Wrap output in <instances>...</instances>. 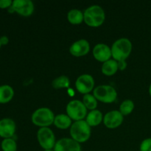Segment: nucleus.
Returning a JSON list of instances; mask_svg holds the SVG:
<instances>
[{
  "mask_svg": "<svg viewBox=\"0 0 151 151\" xmlns=\"http://www.w3.org/2000/svg\"><path fill=\"white\" fill-rule=\"evenodd\" d=\"M103 120V116L101 111L99 110L91 111L87 114L86 117V121L90 127H96L101 123Z\"/></svg>",
  "mask_w": 151,
  "mask_h": 151,
  "instance_id": "nucleus-16",
  "label": "nucleus"
},
{
  "mask_svg": "<svg viewBox=\"0 0 151 151\" xmlns=\"http://www.w3.org/2000/svg\"><path fill=\"white\" fill-rule=\"evenodd\" d=\"M102 72L106 76H112L115 75L119 70L118 69V63L114 59H110L103 63L101 68Z\"/></svg>",
  "mask_w": 151,
  "mask_h": 151,
  "instance_id": "nucleus-17",
  "label": "nucleus"
},
{
  "mask_svg": "<svg viewBox=\"0 0 151 151\" xmlns=\"http://www.w3.org/2000/svg\"><path fill=\"white\" fill-rule=\"evenodd\" d=\"M140 151H151V138L143 140L140 145Z\"/></svg>",
  "mask_w": 151,
  "mask_h": 151,
  "instance_id": "nucleus-24",
  "label": "nucleus"
},
{
  "mask_svg": "<svg viewBox=\"0 0 151 151\" xmlns=\"http://www.w3.org/2000/svg\"><path fill=\"white\" fill-rule=\"evenodd\" d=\"M134 108H135V105L132 100H125V101L121 103L120 106H119V112L123 116H127L132 113Z\"/></svg>",
  "mask_w": 151,
  "mask_h": 151,
  "instance_id": "nucleus-22",
  "label": "nucleus"
},
{
  "mask_svg": "<svg viewBox=\"0 0 151 151\" xmlns=\"http://www.w3.org/2000/svg\"><path fill=\"white\" fill-rule=\"evenodd\" d=\"M118 63V69L121 71H123L126 69L127 67V63L126 60H119V61H117Z\"/></svg>",
  "mask_w": 151,
  "mask_h": 151,
  "instance_id": "nucleus-26",
  "label": "nucleus"
},
{
  "mask_svg": "<svg viewBox=\"0 0 151 151\" xmlns=\"http://www.w3.org/2000/svg\"><path fill=\"white\" fill-rule=\"evenodd\" d=\"M75 87L78 92L83 94H89L94 87V80L91 75L84 74L78 77L75 82Z\"/></svg>",
  "mask_w": 151,
  "mask_h": 151,
  "instance_id": "nucleus-9",
  "label": "nucleus"
},
{
  "mask_svg": "<svg viewBox=\"0 0 151 151\" xmlns=\"http://www.w3.org/2000/svg\"><path fill=\"white\" fill-rule=\"evenodd\" d=\"M91 127L86 120L76 121L70 127V135L72 139L80 144L88 141L91 137Z\"/></svg>",
  "mask_w": 151,
  "mask_h": 151,
  "instance_id": "nucleus-3",
  "label": "nucleus"
},
{
  "mask_svg": "<svg viewBox=\"0 0 151 151\" xmlns=\"http://www.w3.org/2000/svg\"><path fill=\"white\" fill-rule=\"evenodd\" d=\"M54 151H81L80 143L72 138H63L56 142Z\"/></svg>",
  "mask_w": 151,
  "mask_h": 151,
  "instance_id": "nucleus-12",
  "label": "nucleus"
},
{
  "mask_svg": "<svg viewBox=\"0 0 151 151\" xmlns=\"http://www.w3.org/2000/svg\"><path fill=\"white\" fill-rule=\"evenodd\" d=\"M93 95L97 100L102 103H112L116 100L117 92L111 86L101 85L94 88Z\"/></svg>",
  "mask_w": 151,
  "mask_h": 151,
  "instance_id": "nucleus-5",
  "label": "nucleus"
},
{
  "mask_svg": "<svg viewBox=\"0 0 151 151\" xmlns=\"http://www.w3.org/2000/svg\"><path fill=\"white\" fill-rule=\"evenodd\" d=\"M111 49L114 60L116 61L126 60L132 51V44L128 38H122L116 40Z\"/></svg>",
  "mask_w": 151,
  "mask_h": 151,
  "instance_id": "nucleus-2",
  "label": "nucleus"
},
{
  "mask_svg": "<svg viewBox=\"0 0 151 151\" xmlns=\"http://www.w3.org/2000/svg\"><path fill=\"white\" fill-rule=\"evenodd\" d=\"M66 110L68 116L75 122L83 120L88 114L86 106L82 101L78 100H74L69 102L66 106Z\"/></svg>",
  "mask_w": 151,
  "mask_h": 151,
  "instance_id": "nucleus-6",
  "label": "nucleus"
},
{
  "mask_svg": "<svg viewBox=\"0 0 151 151\" xmlns=\"http://www.w3.org/2000/svg\"><path fill=\"white\" fill-rule=\"evenodd\" d=\"M55 115L52 111L48 108L42 107L38 109L32 114V122L40 128H48L54 123Z\"/></svg>",
  "mask_w": 151,
  "mask_h": 151,
  "instance_id": "nucleus-4",
  "label": "nucleus"
},
{
  "mask_svg": "<svg viewBox=\"0 0 151 151\" xmlns=\"http://www.w3.org/2000/svg\"><path fill=\"white\" fill-rule=\"evenodd\" d=\"M13 4L11 0H0V9H9Z\"/></svg>",
  "mask_w": 151,
  "mask_h": 151,
  "instance_id": "nucleus-25",
  "label": "nucleus"
},
{
  "mask_svg": "<svg viewBox=\"0 0 151 151\" xmlns=\"http://www.w3.org/2000/svg\"><path fill=\"white\" fill-rule=\"evenodd\" d=\"M82 102L87 109V110L88 109L91 111L95 110L97 106V100L93 94H87L83 95Z\"/></svg>",
  "mask_w": 151,
  "mask_h": 151,
  "instance_id": "nucleus-21",
  "label": "nucleus"
},
{
  "mask_svg": "<svg viewBox=\"0 0 151 151\" xmlns=\"http://www.w3.org/2000/svg\"><path fill=\"white\" fill-rule=\"evenodd\" d=\"M93 56L97 61L105 63L112 57L111 49L105 44H98L93 49Z\"/></svg>",
  "mask_w": 151,
  "mask_h": 151,
  "instance_id": "nucleus-14",
  "label": "nucleus"
},
{
  "mask_svg": "<svg viewBox=\"0 0 151 151\" xmlns=\"http://www.w3.org/2000/svg\"><path fill=\"white\" fill-rule=\"evenodd\" d=\"M37 139L40 146L46 150H53L55 145V137L50 128H41L37 133Z\"/></svg>",
  "mask_w": 151,
  "mask_h": 151,
  "instance_id": "nucleus-7",
  "label": "nucleus"
},
{
  "mask_svg": "<svg viewBox=\"0 0 151 151\" xmlns=\"http://www.w3.org/2000/svg\"><path fill=\"white\" fill-rule=\"evenodd\" d=\"M70 85V81L69 78L65 75H61L55 79L53 80L52 82V86L55 89H61V88H69Z\"/></svg>",
  "mask_w": 151,
  "mask_h": 151,
  "instance_id": "nucleus-20",
  "label": "nucleus"
},
{
  "mask_svg": "<svg viewBox=\"0 0 151 151\" xmlns=\"http://www.w3.org/2000/svg\"><path fill=\"white\" fill-rule=\"evenodd\" d=\"M1 41H0V49H1Z\"/></svg>",
  "mask_w": 151,
  "mask_h": 151,
  "instance_id": "nucleus-30",
  "label": "nucleus"
},
{
  "mask_svg": "<svg viewBox=\"0 0 151 151\" xmlns=\"http://www.w3.org/2000/svg\"><path fill=\"white\" fill-rule=\"evenodd\" d=\"M123 119V115L119 112V111L114 110L106 114L103 117V123L106 128L114 129L122 125Z\"/></svg>",
  "mask_w": 151,
  "mask_h": 151,
  "instance_id": "nucleus-10",
  "label": "nucleus"
},
{
  "mask_svg": "<svg viewBox=\"0 0 151 151\" xmlns=\"http://www.w3.org/2000/svg\"><path fill=\"white\" fill-rule=\"evenodd\" d=\"M67 19L72 24H81L83 22H84L83 13L78 9H72L68 12Z\"/></svg>",
  "mask_w": 151,
  "mask_h": 151,
  "instance_id": "nucleus-19",
  "label": "nucleus"
},
{
  "mask_svg": "<svg viewBox=\"0 0 151 151\" xmlns=\"http://www.w3.org/2000/svg\"><path fill=\"white\" fill-rule=\"evenodd\" d=\"M53 124L55 125L56 128L62 130L67 129L72 125L71 118L67 114H63L55 116Z\"/></svg>",
  "mask_w": 151,
  "mask_h": 151,
  "instance_id": "nucleus-18",
  "label": "nucleus"
},
{
  "mask_svg": "<svg viewBox=\"0 0 151 151\" xmlns=\"http://www.w3.org/2000/svg\"><path fill=\"white\" fill-rule=\"evenodd\" d=\"M149 94H150V95L151 97V84L150 85V87H149Z\"/></svg>",
  "mask_w": 151,
  "mask_h": 151,
  "instance_id": "nucleus-28",
  "label": "nucleus"
},
{
  "mask_svg": "<svg viewBox=\"0 0 151 151\" xmlns=\"http://www.w3.org/2000/svg\"><path fill=\"white\" fill-rule=\"evenodd\" d=\"M14 90L10 86L4 84L0 86V104H6L13 100Z\"/></svg>",
  "mask_w": 151,
  "mask_h": 151,
  "instance_id": "nucleus-15",
  "label": "nucleus"
},
{
  "mask_svg": "<svg viewBox=\"0 0 151 151\" xmlns=\"http://www.w3.org/2000/svg\"><path fill=\"white\" fill-rule=\"evenodd\" d=\"M16 131V125L10 118L0 119V137L4 139L13 138Z\"/></svg>",
  "mask_w": 151,
  "mask_h": 151,
  "instance_id": "nucleus-11",
  "label": "nucleus"
},
{
  "mask_svg": "<svg viewBox=\"0 0 151 151\" xmlns=\"http://www.w3.org/2000/svg\"><path fill=\"white\" fill-rule=\"evenodd\" d=\"M90 50V44L86 39H80L71 45L69 52L75 57H82L86 55Z\"/></svg>",
  "mask_w": 151,
  "mask_h": 151,
  "instance_id": "nucleus-13",
  "label": "nucleus"
},
{
  "mask_svg": "<svg viewBox=\"0 0 151 151\" xmlns=\"http://www.w3.org/2000/svg\"><path fill=\"white\" fill-rule=\"evenodd\" d=\"M84 22L91 27H98L104 23L106 13L100 6L94 4L86 9L83 13Z\"/></svg>",
  "mask_w": 151,
  "mask_h": 151,
  "instance_id": "nucleus-1",
  "label": "nucleus"
},
{
  "mask_svg": "<svg viewBox=\"0 0 151 151\" xmlns=\"http://www.w3.org/2000/svg\"><path fill=\"white\" fill-rule=\"evenodd\" d=\"M0 41H1V46L7 45L9 43L8 37L6 36V35H2V36L0 37Z\"/></svg>",
  "mask_w": 151,
  "mask_h": 151,
  "instance_id": "nucleus-27",
  "label": "nucleus"
},
{
  "mask_svg": "<svg viewBox=\"0 0 151 151\" xmlns=\"http://www.w3.org/2000/svg\"><path fill=\"white\" fill-rule=\"evenodd\" d=\"M44 151H54V150H46Z\"/></svg>",
  "mask_w": 151,
  "mask_h": 151,
  "instance_id": "nucleus-29",
  "label": "nucleus"
},
{
  "mask_svg": "<svg viewBox=\"0 0 151 151\" xmlns=\"http://www.w3.org/2000/svg\"><path fill=\"white\" fill-rule=\"evenodd\" d=\"M9 9L20 16L28 17L33 13L34 4L30 0H14Z\"/></svg>",
  "mask_w": 151,
  "mask_h": 151,
  "instance_id": "nucleus-8",
  "label": "nucleus"
},
{
  "mask_svg": "<svg viewBox=\"0 0 151 151\" xmlns=\"http://www.w3.org/2000/svg\"><path fill=\"white\" fill-rule=\"evenodd\" d=\"M2 151H17V143L13 138L4 139L1 142Z\"/></svg>",
  "mask_w": 151,
  "mask_h": 151,
  "instance_id": "nucleus-23",
  "label": "nucleus"
}]
</instances>
